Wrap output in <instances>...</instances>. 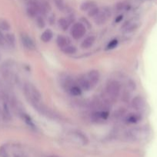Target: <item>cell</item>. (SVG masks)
<instances>
[{
	"label": "cell",
	"instance_id": "1",
	"mask_svg": "<svg viewBox=\"0 0 157 157\" xmlns=\"http://www.w3.org/2000/svg\"><path fill=\"white\" fill-rule=\"evenodd\" d=\"M24 94L26 98L30 103L33 101H41L42 95L36 87L30 83H26L24 84Z\"/></svg>",
	"mask_w": 157,
	"mask_h": 157
},
{
	"label": "cell",
	"instance_id": "2",
	"mask_svg": "<svg viewBox=\"0 0 157 157\" xmlns=\"http://www.w3.org/2000/svg\"><path fill=\"white\" fill-rule=\"evenodd\" d=\"M120 84L116 81H112L106 85V94L109 98V99L113 102L120 93Z\"/></svg>",
	"mask_w": 157,
	"mask_h": 157
},
{
	"label": "cell",
	"instance_id": "3",
	"mask_svg": "<svg viewBox=\"0 0 157 157\" xmlns=\"http://www.w3.org/2000/svg\"><path fill=\"white\" fill-rule=\"evenodd\" d=\"M111 12L110 9L107 7H104L102 9H99V12H98L96 15L94 17L95 22L98 25H103L107 21L108 18L110 17Z\"/></svg>",
	"mask_w": 157,
	"mask_h": 157
},
{
	"label": "cell",
	"instance_id": "4",
	"mask_svg": "<svg viewBox=\"0 0 157 157\" xmlns=\"http://www.w3.org/2000/svg\"><path fill=\"white\" fill-rule=\"evenodd\" d=\"M70 33L74 39H79L86 34V27L82 23H75L72 27Z\"/></svg>",
	"mask_w": 157,
	"mask_h": 157
},
{
	"label": "cell",
	"instance_id": "5",
	"mask_svg": "<svg viewBox=\"0 0 157 157\" xmlns=\"http://www.w3.org/2000/svg\"><path fill=\"white\" fill-rule=\"evenodd\" d=\"M131 105H132V108L135 109V110H142L143 109H144L145 106H146V102L143 97L136 96L132 100Z\"/></svg>",
	"mask_w": 157,
	"mask_h": 157
},
{
	"label": "cell",
	"instance_id": "6",
	"mask_svg": "<svg viewBox=\"0 0 157 157\" xmlns=\"http://www.w3.org/2000/svg\"><path fill=\"white\" fill-rule=\"evenodd\" d=\"M21 41L22 44H23L26 48H27L28 50H34L35 48V45L34 44V41H32V38L29 36L28 35L25 33L21 34Z\"/></svg>",
	"mask_w": 157,
	"mask_h": 157
},
{
	"label": "cell",
	"instance_id": "7",
	"mask_svg": "<svg viewBox=\"0 0 157 157\" xmlns=\"http://www.w3.org/2000/svg\"><path fill=\"white\" fill-rule=\"evenodd\" d=\"M109 116V113L108 110H99V111L95 112L92 113V118L94 121H106Z\"/></svg>",
	"mask_w": 157,
	"mask_h": 157
},
{
	"label": "cell",
	"instance_id": "8",
	"mask_svg": "<svg viewBox=\"0 0 157 157\" xmlns=\"http://www.w3.org/2000/svg\"><path fill=\"white\" fill-rule=\"evenodd\" d=\"M100 75L98 71L96 70H92L88 73L87 75V78L89 80V83L91 84L92 87L95 86L97 83L99 81Z\"/></svg>",
	"mask_w": 157,
	"mask_h": 157
},
{
	"label": "cell",
	"instance_id": "9",
	"mask_svg": "<svg viewBox=\"0 0 157 157\" xmlns=\"http://www.w3.org/2000/svg\"><path fill=\"white\" fill-rule=\"evenodd\" d=\"M78 85H79V87L81 89H83V90H89V89L92 87V85L89 83V80H88L87 77H81L79 78L78 81Z\"/></svg>",
	"mask_w": 157,
	"mask_h": 157
},
{
	"label": "cell",
	"instance_id": "10",
	"mask_svg": "<svg viewBox=\"0 0 157 157\" xmlns=\"http://www.w3.org/2000/svg\"><path fill=\"white\" fill-rule=\"evenodd\" d=\"M95 40V36H93V35H90V36L86 38L84 40H83V41L81 44L82 48L83 49L89 48H90L91 46H92V44H94Z\"/></svg>",
	"mask_w": 157,
	"mask_h": 157
},
{
	"label": "cell",
	"instance_id": "11",
	"mask_svg": "<svg viewBox=\"0 0 157 157\" xmlns=\"http://www.w3.org/2000/svg\"><path fill=\"white\" fill-rule=\"evenodd\" d=\"M56 43L58 47L61 48H64L65 47L69 45V41L66 37L62 36V35H59V36L57 37Z\"/></svg>",
	"mask_w": 157,
	"mask_h": 157
},
{
	"label": "cell",
	"instance_id": "12",
	"mask_svg": "<svg viewBox=\"0 0 157 157\" xmlns=\"http://www.w3.org/2000/svg\"><path fill=\"white\" fill-rule=\"evenodd\" d=\"M142 117L139 113H132L126 117V121L129 124H136L139 121H140Z\"/></svg>",
	"mask_w": 157,
	"mask_h": 157
},
{
	"label": "cell",
	"instance_id": "13",
	"mask_svg": "<svg viewBox=\"0 0 157 157\" xmlns=\"http://www.w3.org/2000/svg\"><path fill=\"white\" fill-rule=\"evenodd\" d=\"M2 114H3V117H4V120H6V121H9L11 119H12L10 109H9V105H8L7 103H4V104H3Z\"/></svg>",
	"mask_w": 157,
	"mask_h": 157
},
{
	"label": "cell",
	"instance_id": "14",
	"mask_svg": "<svg viewBox=\"0 0 157 157\" xmlns=\"http://www.w3.org/2000/svg\"><path fill=\"white\" fill-rule=\"evenodd\" d=\"M5 38H6V44L11 48L15 47V35L12 33H8L5 35Z\"/></svg>",
	"mask_w": 157,
	"mask_h": 157
},
{
	"label": "cell",
	"instance_id": "15",
	"mask_svg": "<svg viewBox=\"0 0 157 157\" xmlns=\"http://www.w3.org/2000/svg\"><path fill=\"white\" fill-rule=\"evenodd\" d=\"M53 36V33L50 29H46V31L43 32V33L41 35V40L43 42H49L52 39Z\"/></svg>",
	"mask_w": 157,
	"mask_h": 157
},
{
	"label": "cell",
	"instance_id": "16",
	"mask_svg": "<svg viewBox=\"0 0 157 157\" xmlns=\"http://www.w3.org/2000/svg\"><path fill=\"white\" fill-rule=\"evenodd\" d=\"M40 12L36 9V8L33 7L32 6H29L28 5L27 7V14L30 18H36L38 16Z\"/></svg>",
	"mask_w": 157,
	"mask_h": 157
},
{
	"label": "cell",
	"instance_id": "17",
	"mask_svg": "<svg viewBox=\"0 0 157 157\" xmlns=\"http://www.w3.org/2000/svg\"><path fill=\"white\" fill-rule=\"evenodd\" d=\"M20 114H21V117L22 118L23 121H24V122L26 123L28 126H29V127H32V128H34V127H35V124H34L33 121H32V118L30 117L29 115H28L27 113H24V112H22Z\"/></svg>",
	"mask_w": 157,
	"mask_h": 157
},
{
	"label": "cell",
	"instance_id": "18",
	"mask_svg": "<svg viewBox=\"0 0 157 157\" xmlns=\"http://www.w3.org/2000/svg\"><path fill=\"white\" fill-rule=\"evenodd\" d=\"M95 6V4L94 2L92 1H86L83 2L81 6V9L83 11H89L92 9V7Z\"/></svg>",
	"mask_w": 157,
	"mask_h": 157
},
{
	"label": "cell",
	"instance_id": "19",
	"mask_svg": "<svg viewBox=\"0 0 157 157\" xmlns=\"http://www.w3.org/2000/svg\"><path fill=\"white\" fill-rule=\"evenodd\" d=\"M11 25L9 21L3 18H0V30L9 31L10 29Z\"/></svg>",
	"mask_w": 157,
	"mask_h": 157
},
{
	"label": "cell",
	"instance_id": "20",
	"mask_svg": "<svg viewBox=\"0 0 157 157\" xmlns=\"http://www.w3.org/2000/svg\"><path fill=\"white\" fill-rule=\"evenodd\" d=\"M63 52L66 55H74V54L76 53V48L75 46L72 45H67L66 47H65L64 48H62Z\"/></svg>",
	"mask_w": 157,
	"mask_h": 157
},
{
	"label": "cell",
	"instance_id": "21",
	"mask_svg": "<svg viewBox=\"0 0 157 157\" xmlns=\"http://www.w3.org/2000/svg\"><path fill=\"white\" fill-rule=\"evenodd\" d=\"M58 24L60 29H62L63 31H66L67 30L68 27H69V22L67 19H66V18H60L58 21Z\"/></svg>",
	"mask_w": 157,
	"mask_h": 157
},
{
	"label": "cell",
	"instance_id": "22",
	"mask_svg": "<svg viewBox=\"0 0 157 157\" xmlns=\"http://www.w3.org/2000/svg\"><path fill=\"white\" fill-rule=\"evenodd\" d=\"M69 92L73 96H78V95L81 94L82 90L81 88L78 86H72L70 89H69Z\"/></svg>",
	"mask_w": 157,
	"mask_h": 157
},
{
	"label": "cell",
	"instance_id": "23",
	"mask_svg": "<svg viewBox=\"0 0 157 157\" xmlns=\"http://www.w3.org/2000/svg\"><path fill=\"white\" fill-rule=\"evenodd\" d=\"M137 29V25L135 23H132V24H129L126 28H125V32L126 33H130L132 32L133 31H135Z\"/></svg>",
	"mask_w": 157,
	"mask_h": 157
},
{
	"label": "cell",
	"instance_id": "24",
	"mask_svg": "<svg viewBox=\"0 0 157 157\" xmlns=\"http://www.w3.org/2000/svg\"><path fill=\"white\" fill-rule=\"evenodd\" d=\"M99 12V9L97 6H94V7H92L90 10L88 11V15H89V17H93L94 18V17L98 14Z\"/></svg>",
	"mask_w": 157,
	"mask_h": 157
},
{
	"label": "cell",
	"instance_id": "25",
	"mask_svg": "<svg viewBox=\"0 0 157 157\" xmlns=\"http://www.w3.org/2000/svg\"><path fill=\"white\" fill-rule=\"evenodd\" d=\"M36 23L37 25L40 29H43V28L46 26V22H45V20L43 19V18L42 16L38 15V17H36Z\"/></svg>",
	"mask_w": 157,
	"mask_h": 157
},
{
	"label": "cell",
	"instance_id": "26",
	"mask_svg": "<svg viewBox=\"0 0 157 157\" xmlns=\"http://www.w3.org/2000/svg\"><path fill=\"white\" fill-rule=\"evenodd\" d=\"M55 6H57V8L59 10H65V9H66V5H65L64 0H55Z\"/></svg>",
	"mask_w": 157,
	"mask_h": 157
},
{
	"label": "cell",
	"instance_id": "27",
	"mask_svg": "<svg viewBox=\"0 0 157 157\" xmlns=\"http://www.w3.org/2000/svg\"><path fill=\"white\" fill-rule=\"evenodd\" d=\"M118 44V41L116 39H113L110 41V42L108 44V45L106 46V50H111V49L115 48V47Z\"/></svg>",
	"mask_w": 157,
	"mask_h": 157
},
{
	"label": "cell",
	"instance_id": "28",
	"mask_svg": "<svg viewBox=\"0 0 157 157\" xmlns=\"http://www.w3.org/2000/svg\"><path fill=\"white\" fill-rule=\"evenodd\" d=\"M6 44V38H5V36L2 34V31L0 30V45L4 46Z\"/></svg>",
	"mask_w": 157,
	"mask_h": 157
},
{
	"label": "cell",
	"instance_id": "29",
	"mask_svg": "<svg viewBox=\"0 0 157 157\" xmlns=\"http://www.w3.org/2000/svg\"><path fill=\"white\" fill-rule=\"evenodd\" d=\"M126 6H127V5L125 2H119L116 5V7L115 8H116V9L118 11H121L123 10V9H124L126 7Z\"/></svg>",
	"mask_w": 157,
	"mask_h": 157
},
{
	"label": "cell",
	"instance_id": "30",
	"mask_svg": "<svg viewBox=\"0 0 157 157\" xmlns=\"http://www.w3.org/2000/svg\"><path fill=\"white\" fill-rule=\"evenodd\" d=\"M122 19H123V15H119L115 19V22H119L120 21H122Z\"/></svg>",
	"mask_w": 157,
	"mask_h": 157
},
{
	"label": "cell",
	"instance_id": "31",
	"mask_svg": "<svg viewBox=\"0 0 157 157\" xmlns=\"http://www.w3.org/2000/svg\"><path fill=\"white\" fill-rule=\"evenodd\" d=\"M52 157H58V156H52Z\"/></svg>",
	"mask_w": 157,
	"mask_h": 157
},
{
	"label": "cell",
	"instance_id": "32",
	"mask_svg": "<svg viewBox=\"0 0 157 157\" xmlns=\"http://www.w3.org/2000/svg\"><path fill=\"white\" fill-rule=\"evenodd\" d=\"M0 58H1V56H0Z\"/></svg>",
	"mask_w": 157,
	"mask_h": 157
}]
</instances>
